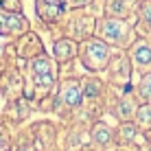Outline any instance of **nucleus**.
Returning a JSON list of instances; mask_svg holds the SVG:
<instances>
[{
    "label": "nucleus",
    "mask_w": 151,
    "mask_h": 151,
    "mask_svg": "<svg viewBox=\"0 0 151 151\" xmlns=\"http://www.w3.org/2000/svg\"><path fill=\"white\" fill-rule=\"evenodd\" d=\"M140 136V127L134 121H121L116 129H114V145L116 147H134Z\"/></svg>",
    "instance_id": "nucleus-7"
},
{
    "label": "nucleus",
    "mask_w": 151,
    "mask_h": 151,
    "mask_svg": "<svg viewBox=\"0 0 151 151\" xmlns=\"http://www.w3.org/2000/svg\"><path fill=\"white\" fill-rule=\"evenodd\" d=\"M129 7H132V0H107L105 11L107 15H114V18H125L129 13Z\"/></svg>",
    "instance_id": "nucleus-17"
},
{
    "label": "nucleus",
    "mask_w": 151,
    "mask_h": 151,
    "mask_svg": "<svg viewBox=\"0 0 151 151\" xmlns=\"http://www.w3.org/2000/svg\"><path fill=\"white\" fill-rule=\"evenodd\" d=\"M94 33H96V37L107 42L110 46L125 48V46L129 44V37H132V27L125 22V18L107 15V18H101L96 22V31Z\"/></svg>",
    "instance_id": "nucleus-3"
},
{
    "label": "nucleus",
    "mask_w": 151,
    "mask_h": 151,
    "mask_svg": "<svg viewBox=\"0 0 151 151\" xmlns=\"http://www.w3.org/2000/svg\"><path fill=\"white\" fill-rule=\"evenodd\" d=\"M145 138H147L149 142H151V129H147V132H145Z\"/></svg>",
    "instance_id": "nucleus-25"
},
{
    "label": "nucleus",
    "mask_w": 151,
    "mask_h": 151,
    "mask_svg": "<svg viewBox=\"0 0 151 151\" xmlns=\"http://www.w3.org/2000/svg\"><path fill=\"white\" fill-rule=\"evenodd\" d=\"M79 151H99V149H94V147H90V145H86L83 149H79Z\"/></svg>",
    "instance_id": "nucleus-24"
},
{
    "label": "nucleus",
    "mask_w": 151,
    "mask_h": 151,
    "mask_svg": "<svg viewBox=\"0 0 151 151\" xmlns=\"http://www.w3.org/2000/svg\"><path fill=\"white\" fill-rule=\"evenodd\" d=\"M79 59L83 64V68L90 70V72H101L107 68L112 59V50H110V44L103 42L101 37H88L79 42Z\"/></svg>",
    "instance_id": "nucleus-1"
},
{
    "label": "nucleus",
    "mask_w": 151,
    "mask_h": 151,
    "mask_svg": "<svg viewBox=\"0 0 151 151\" xmlns=\"http://www.w3.org/2000/svg\"><path fill=\"white\" fill-rule=\"evenodd\" d=\"M79 57V42L72 37H59L53 46V59L57 64H66Z\"/></svg>",
    "instance_id": "nucleus-8"
},
{
    "label": "nucleus",
    "mask_w": 151,
    "mask_h": 151,
    "mask_svg": "<svg viewBox=\"0 0 151 151\" xmlns=\"http://www.w3.org/2000/svg\"><path fill=\"white\" fill-rule=\"evenodd\" d=\"M129 57H132V64L136 68H149L151 66V44L147 40H138L132 44L129 48Z\"/></svg>",
    "instance_id": "nucleus-11"
},
{
    "label": "nucleus",
    "mask_w": 151,
    "mask_h": 151,
    "mask_svg": "<svg viewBox=\"0 0 151 151\" xmlns=\"http://www.w3.org/2000/svg\"><path fill=\"white\" fill-rule=\"evenodd\" d=\"M29 72H31V79H33V88L44 94V92L53 90L55 83H57V61L50 59L48 55H37L29 61Z\"/></svg>",
    "instance_id": "nucleus-2"
},
{
    "label": "nucleus",
    "mask_w": 151,
    "mask_h": 151,
    "mask_svg": "<svg viewBox=\"0 0 151 151\" xmlns=\"http://www.w3.org/2000/svg\"><path fill=\"white\" fill-rule=\"evenodd\" d=\"M114 145V129L105 121H94L90 125V147L107 151Z\"/></svg>",
    "instance_id": "nucleus-6"
},
{
    "label": "nucleus",
    "mask_w": 151,
    "mask_h": 151,
    "mask_svg": "<svg viewBox=\"0 0 151 151\" xmlns=\"http://www.w3.org/2000/svg\"><path fill=\"white\" fill-rule=\"evenodd\" d=\"M13 149V138H11V132H9L7 125L0 123V151H11Z\"/></svg>",
    "instance_id": "nucleus-20"
},
{
    "label": "nucleus",
    "mask_w": 151,
    "mask_h": 151,
    "mask_svg": "<svg viewBox=\"0 0 151 151\" xmlns=\"http://www.w3.org/2000/svg\"><path fill=\"white\" fill-rule=\"evenodd\" d=\"M105 70L110 72L114 83H127L129 75H132V64H129L127 57H112Z\"/></svg>",
    "instance_id": "nucleus-12"
},
{
    "label": "nucleus",
    "mask_w": 151,
    "mask_h": 151,
    "mask_svg": "<svg viewBox=\"0 0 151 151\" xmlns=\"http://www.w3.org/2000/svg\"><path fill=\"white\" fill-rule=\"evenodd\" d=\"M64 2L68 9H81V7H88L92 0H64Z\"/></svg>",
    "instance_id": "nucleus-23"
},
{
    "label": "nucleus",
    "mask_w": 151,
    "mask_h": 151,
    "mask_svg": "<svg viewBox=\"0 0 151 151\" xmlns=\"http://www.w3.org/2000/svg\"><path fill=\"white\" fill-rule=\"evenodd\" d=\"M29 31V20L22 13H11L0 9V35L2 37H15Z\"/></svg>",
    "instance_id": "nucleus-5"
},
{
    "label": "nucleus",
    "mask_w": 151,
    "mask_h": 151,
    "mask_svg": "<svg viewBox=\"0 0 151 151\" xmlns=\"http://www.w3.org/2000/svg\"><path fill=\"white\" fill-rule=\"evenodd\" d=\"M138 18L140 22H142V27L151 31V0H142L138 7Z\"/></svg>",
    "instance_id": "nucleus-19"
},
{
    "label": "nucleus",
    "mask_w": 151,
    "mask_h": 151,
    "mask_svg": "<svg viewBox=\"0 0 151 151\" xmlns=\"http://www.w3.org/2000/svg\"><path fill=\"white\" fill-rule=\"evenodd\" d=\"M134 123L140 127V132L151 129V103H142V105H138L136 116H134Z\"/></svg>",
    "instance_id": "nucleus-16"
},
{
    "label": "nucleus",
    "mask_w": 151,
    "mask_h": 151,
    "mask_svg": "<svg viewBox=\"0 0 151 151\" xmlns=\"http://www.w3.org/2000/svg\"><path fill=\"white\" fill-rule=\"evenodd\" d=\"M136 110H138V103L136 99L132 94H125L118 99L116 107H114V116L118 118V121H134V116H136Z\"/></svg>",
    "instance_id": "nucleus-13"
},
{
    "label": "nucleus",
    "mask_w": 151,
    "mask_h": 151,
    "mask_svg": "<svg viewBox=\"0 0 151 151\" xmlns=\"http://www.w3.org/2000/svg\"><path fill=\"white\" fill-rule=\"evenodd\" d=\"M96 31V20L92 18V15H79V18H75V22H72V31L68 37L77 40V42H83L88 37H92Z\"/></svg>",
    "instance_id": "nucleus-10"
},
{
    "label": "nucleus",
    "mask_w": 151,
    "mask_h": 151,
    "mask_svg": "<svg viewBox=\"0 0 151 151\" xmlns=\"http://www.w3.org/2000/svg\"><path fill=\"white\" fill-rule=\"evenodd\" d=\"M136 96L142 103H151V72H145L140 79L138 88H136Z\"/></svg>",
    "instance_id": "nucleus-18"
},
{
    "label": "nucleus",
    "mask_w": 151,
    "mask_h": 151,
    "mask_svg": "<svg viewBox=\"0 0 151 151\" xmlns=\"http://www.w3.org/2000/svg\"><path fill=\"white\" fill-rule=\"evenodd\" d=\"M0 9L11 13H22V2L20 0H0Z\"/></svg>",
    "instance_id": "nucleus-21"
},
{
    "label": "nucleus",
    "mask_w": 151,
    "mask_h": 151,
    "mask_svg": "<svg viewBox=\"0 0 151 151\" xmlns=\"http://www.w3.org/2000/svg\"><path fill=\"white\" fill-rule=\"evenodd\" d=\"M15 151H37V145H35V140H31V138H22L18 145H15Z\"/></svg>",
    "instance_id": "nucleus-22"
},
{
    "label": "nucleus",
    "mask_w": 151,
    "mask_h": 151,
    "mask_svg": "<svg viewBox=\"0 0 151 151\" xmlns=\"http://www.w3.org/2000/svg\"><path fill=\"white\" fill-rule=\"evenodd\" d=\"M35 11L37 18L46 24H55L57 20H61V15L66 11L64 2H46V0H35Z\"/></svg>",
    "instance_id": "nucleus-9"
},
{
    "label": "nucleus",
    "mask_w": 151,
    "mask_h": 151,
    "mask_svg": "<svg viewBox=\"0 0 151 151\" xmlns=\"http://www.w3.org/2000/svg\"><path fill=\"white\" fill-rule=\"evenodd\" d=\"M129 149H132V147H118L116 151H129Z\"/></svg>",
    "instance_id": "nucleus-26"
},
{
    "label": "nucleus",
    "mask_w": 151,
    "mask_h": 151,
    "mask_svg": "<svg viewBox=\"0 0 151 151\" xmlns=\"http://www.w3.org/2000/svg\"><path fill=\"white\" fill-rule=\"evenodd\" d=\"M42 53H44V48H42L37 35L27 31V33L22 35V40H20V55L33 59V57H37V55H42Z\"/></svg>",
    "instance_id": "nucleus-14"
},
{
    "label": "nucleus",
    "mask_w": 151,
    "mask_h": 151,
    "mask_svg": "<svg viewBox=\"0 0 151 151\" xmlns=\"http://www.w3.org/2000/svg\"><path fill=\"white\" fill-rule=\"evenodd\" d=\"M103 81L96 77H88L81 81V92H83V101H96L99 96H103Z\"/></svg>",
    "instance_id": "nucleus-15"
},
{
    "label": "nucleus",
    "mask_w": 151,
    "mask_h": 151,
    "mask_svg": "<svg viewBox=\"0 0 151 151\" xmlns=\"http://www.w3.org/2000/svg\"><path fill=\"white\" fill-rule=\"evenodd\" d=\"M83 103V92H81V81L79 79H66L57 88V99H55V112L59 116H72Z\"/></svg>",
    "instance_id": "nucleus-4"
}]
</instances>
